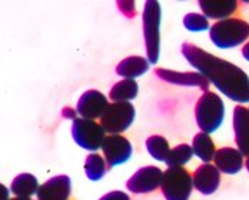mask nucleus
<instances>
[{
  "label": "nucleus",
  "instance_id": "13",
  "mask_svg": "<svg viewBox=\"0 0 249 200\" xmlns=\"http://www.w3.org/2000/svg\"><path fill=\"white\" fill-rule=\"evenodd\" d=\"M194 187L205 196L215 193L221 184V172L215 165H202L194 172Z\"/></svg>",
  "mask_w": 249,
  "mask_h": 200
},
{
  "label": "nucleus",
  "instance_id": "26",
  "mask_svg": "<svg viewBox=\"0 0 249 200\" xmlns=\"http://www.w3.org/2000/svg\"><path fill=\"white\" fill-rule=\"evenodd\" d=\"M99 200H130V198L121 190H113V192H109L107 195H105L103 198H100Z\"/></svg>",
  "mask_w": 249,
  "mask_h": 200
},
{
  "label": "nucleus",
  "instance_id": "8",
  "mask_svg": "<svg viewBox=\"0 0 249 200\" xmlns=\"http://www.w3.org/2000/svg\"><path fill=\"white\" fill-rule=\"evenodd\" d=\"M163 175H165V172H162L156 166L141 167L136 173H133L132 177L127 180L126 187H127L129 192H132L135 195L155 192L156 189L162 187Z\"/></svg>",
  "mask_w": 249,
  "mask_h": 200
},
{
  "label": "nucleus",
  "instance_id": "21",
  "mask_svg": "<svg viewBox=\"0 0 249 200\" xmlns=\"http://www.w3.org/2000/svg\"><path fill=\"white\" fill-rule=\"evenodd\" d=\"M110 167L107 166V162L105 157H102L98 153H90L85 160V173L89 180L98 182L107 173Z\"/></svg>",
  "mask_w": 249,
  "mask_h": 200
},
{
  "label": "nucleus",
  "instance_id": "14",
  "mask_svg": "<svg viewBox=\"0 0 249 200\" xmlns=\"http://www.w3.org/2000/svg\"><path fill=\"white\" fill-rule=\"evenodd\" d=\"M215 166L225 175H236L242 170L245 160L244 154L235 148H221L215 154Z\"/></svg>",
  "mask_w": 249,
  "mask_h": 200
},
{
  "label": "nucleus",
  "instance_id": "24",
  "mask_svg": "<svg viewBox=\"0 0 249 200\" xmlns=\"http://www.w3.org/2000/svg\"><path fill=\"white\" fill-rule=\"evenodd\" d=\"M183 26L189 32H203V30L211 29L208 17L200 13H188L183 17Z\"/></svg>",
  "mask_w": 249,
  "mask_h": 200
},
{
  "label": "nucleus",
  "instance_id": "1",
  "mask_svg": "<svg viewBox=\"0 0 249 200\" xmlns=\"http://www.w3.org/2000/svg\"><path fill=\"white\" fill-rule=\"evenodd\" d=\"M182 54L191 66L205 76L228 99L236 103H249V77L239 66L192 43L182 45Z\"/></svg>",
  "mask_w": 249,
  "mask_h": 200
},
{
  "label": "nucleus",
  "instance_id": "19",
  "mask_svg": "<svg viewBox=\"0 0 249 200\" xmlns=\"http://www.w3.org/2000/svg\"><path fill=\"white\" fill-rule=\"evenodd\" d=\"M139 86L135 80L132 79H124L118 83H115L109 92V99L113 103H121V101H130L138 96Z\"/></svg>",
  "mask_w": 249,
  "mask_h": 200
},
{
  "label": "nucleus",
  "instance_id": "7",
  "mask_svg": "<svg viewBox=\"0 0 249 200\" xmlns=\"http://www.w3.org/2000/svg\"><path fill=\"white\" fill-rule=\"evenodd\" d=\"M105 129L100 123H96L95 120L77 117L73 120L72 125V137L76 143L83 148L85 150H89L95 153L99 150L106 139L105 136Z\"/></svg>",
  "mask_w": 249,
  "mask_h": 200
},
{
  "label": "nucleus",
  "instance_id": "17",
  "mask_svg": "<svg viewBox=\"0 0 249 200\" xmlns=\"http://www.w3.org/2000/svg\"><path fill=\"white\" fill-rule=\"evenodd\" d=\"M149 70V60L142 56H129L116 66V73L124 79L139 77Z\"/></svg>",
  "mask_w": 249,
  "mask_h": 200
},
{
  "label": "nucleus",
  "instance_id": "31",
  "mask_svg": "<svg viewBox=\"0 0 249 200\" xmlns=\"http://www.w3.org/2000/svg\"><path fill=\"white\" fill-rule=\"evenodd\" d=\"M245 166H247V170H248L249 173V156L247 157V160H245Z\"/></svg>",
  "mask_w": 249,
  "mask_h": 200
},
{
  "label": "nucleus",
  "instance_id": "30",
  "mask_svg": "<svg viewBox=\"0 0 249 200\" xmlns=\"http://www.w3.org/2000/svg\"><path fill=\"white\" fill-rule=\"evenodd\" d=\"M9 200H32V198H13V199Z\"/></svg>",
  "mask_w": 249,
  "mask_h": 200
},
{
  "label": "nucleus",
  "instance_id": "23",
  "mask_svg": "<svg viewBox=\"0 0 249 200\" xmlns=\"http://www.w3.org/2000/svg\"><path fill=\"white\" fill-rule=\"evenodd\" d=\"M194 156V149L192 146L186 145V143H182V145H178L176 148L171 150L168 159H166V165L169 167H182L183 165H186Z\"/></svg>",
  "mask_w": 249,
  "mask_h": 200
},
{
  "label": "nucleus",
  "instance_id": "10",
  "mask_svg": "<svg viewBox=\"0 0 249 200\" xmlns=\"http://www.w3.org/2000/svg\"><path fill=\"white\" fill-rule=\"evenodd\" d=\"M107 106H109V103H107L106 96L103 93H100L99 90L92 89V90L85 92L79 98L76 110L83 119L95 120V119H100L103 116Z\"/></svg>",
  "mask_w": 249,
  "mask_h": 200
},
{
  "label": "nucleus",
  "instance_id": "5",
  "mask_svg": "<svg viewBox=\"0 0 249 200\" xmlns=\"http://www.w3.org/2000/svg\"><path fill=\"white\" fill-rule=\"evenodd\" d=\"M160 189L166 200H189L194 190V177L183 167H169L163 175Z\"/></svg>",
  "mask_w": 249,
  "mask_h": 200
},
{
  "label": "nucleus",
  "instance_id": "32",
  "mask_svg": "<svg viewBox=\"0 0 249 200\" xmlns=\"http://www.w3.org/2000/svg\"><path fill=\"white\" fill-rule=\"evenodd\" d=\"M248 110H249V109H248Z\"/></svg>",
  "mask_w": 249,
  "mask_h": 200
},
{
  "label": "nucleus",
  "instance_id": "4",
  "mask_svg": "<svg viewBox=\"0 0 249 200\" xmlns=\"http://www.w3.org/2000/svg\"><path fill=\"white\" fill-rule=\"evenodd\" d=\"M160 4L158 1L148 0L145 3L142 22H143V37H145V46L149 63H156L159 60V45H160Z\"/></svg>",
  "mask_w": 249,
  "mask_h": 200
},
{
  "label": "nucleus",
  "instance_id": "27",
  "mask_svg": "<svg viewBox=\"0 0 249 200\" xmlns=\"http://www.w3.org/2000/svg\"><path fill=\"white\" fill-rule=\"evenodd\" d=\"M62 115H63V117H66V119H72V120L77 119V117H76L77 110L72 109V107H65V109L62 110Z\"/></svg>",
  "mask_w": 249,
  "mask_h": 200
},
{
  "label": "nucleus",
  "instance_id": "29",
  "mask_svg": "<svg viewBox=\"0 0 249 200\" xmlns=\"http://www.w3.org/2000/svg\"><path fill=\"white\" fill-rule=\"evenodd\" d=\"M242 56L249 62V42L242 48Z\"/></svg>",
  "mask_w": 249,
  "mask_h": 200
},
{
  "label": "nucleus",
  "instance_id": "12",
  "mask_svg": "<svg viewBox=\"0 0 249 200\" xmlns=\"http://www.w3.org/2000/svg\"><path fill=\"white\" fill-rule=\"evenodd\" d=\"M72 192V182L69 176H54L39 186L36 193L37 200H68Z\"/></svg>",
  "mask_w": 249,
  "mask_h": 200
},
{
  "label": "nucleus",
  "instance_id": "18",
  "mask_svg": "<svg viewBox=\"0 0 249 200\" xmlns=\"http://www.w3.org/2000/svg\"><path fill=\"white\" fill-rule=\"evenodd\" d=\"M10 190L16 198H30L36 195L39 190L37 179L30 173H22L16 176L12 182Z\"/></svg>",
  "mask_w": 249,
  "mask_h": 200
},
{
  "label": "nucleus",
  "instance_id": "22",
  "mask_svg": "<svg viewBox=\"0 0 249 200\" xmlns=\"http://www.w3.org/2000/svg\"><path fill=\"white\" fill-rule=\"evenodd\" d=\"M146 149L149 151V154L158 162H166L169 153H171V148H169V143L168 140L163 137V136H159V134H153L148 137L146 140Z\"/></svg>",
  "mask_w": 249,
  "mask_h": 200
},
{
  "label": "nucleus",
  "instance_id": "15",
  "mask_svg": "<svg viewBox=\"0 0 249 200\" xmlns=\"http://www.w3.org/2000/svg\"><path fill=\"white\" fill-rule=\"evenodd\" d=\"M233 132L238 150L249 156V110L244 106H236L233 109Z\"/></svg>",
  "mask_w": 249,
  "mask_h": 200
},
{
  "label": "nucleus",
  "instance_id": "16",
  "mask_svg": "<svg viewBox=\"0 0 249 200\" xmlns=\"http://www.w3.org/2000/svg\"><path fill=\"white\" fill-rule=\"evenodd\" d=\"M200 10L208 19L225 20L229 19L238 10V1L235 0H199Z\"/></svg>",
  "mask_w": 249,
  "mask_h": 200
},
{
  "label": "nucleus",
  "instance_id": "11",
  "mask_svg": "<svg viewBox=\"0 0 249 200\" xmlns=\"http://www.w3.org/2000/svg\"><path fill=\"white\" fill-rule=\"evenodd\" d=\"M156 76L168 83L178 84V86H194V87H199L203 92H209V80L203 75H200L199 72H175L169 69H162L158 67L155 70Z\"/></svg>",
  "mask_w": 249,
  "mask_h": 200
},
{
  "label": "nucleus",
  "instance_id": "28",
  "mask_svg": "<svg viewBox=\"0 0 249 200\" xmlns=\"http://www.w3.org/2000/svg\"><path fill=\"white\" fill-rule=\"evenodd\" d=\"M0 189H1V200H9V190L3 184H0Z\"/></svg>",
  "mask_w": 249,
  "mask_h": 200
},
{
  "label": "nucleus",
  "instance_id": "20",
  "mask_svg": "<svg viewBox=\"0 0 249 200\" xmlns=\"http://www.w3.org/2000/svg\"><path fill=\"white\" fill-rule=\"evenodd\" d=\"M192 149H194V154L198 156L202 162H205V165L212 162L215 159V154H216V148H215L212 137L203 132H199L194 137Z\"/></svg>",
  "mask_w": 249,
  "mask_h": 200
},
{
  "label": "nucleus",
  "instance_id": "9",
  "mask_svg": "<svg viewBox=\"0 0 249 200\" xmlns=\"http://www.w3.org/2000/svg\"><path fill=\"white\" fill-rule=\"evenodd\" d=\"M102 150H103V156L107 162V166L112 169L118 165L126 163L132 157L133 148H132L130 142L122 134H109V136H106V139L102 145Z\"/></svg>",
  "mask_w": 249,
  "mask_h": 200
},
{
  "label": "nucleus",
  "instance_id": "6",
  "mask_svg": "<svg viewBox=\"0 0 249 200\" xmlns=\"http://www.w3.org/2000/svg\"><path fill=\"white\" fill-rule=\"evenodd\" d=\"M136 110L130 101L112 103L100 117V125L109 134H121L135 120Z\"/></svg>",
  "mask_w": 249,
  "mask_h": 200
},
{
  "label": "nucleus",
  "instance_id": "3",
  "mask_svg": "<svg viewBox=\"0 0 249 200\" xmlns=\"http://www.w3.org/2000/svg\"><path fill=\"white\" fill-rule=\"evenodd\" d=\"M195 117L200 132L213 133L224 123L225 104L221 96L213 92H205L195 106Z\"/></svg>",
  "mask_w": 249,
  "mask_h": 200
},
{
  "label": "nucleus",
  "instance_id": "25",
  "mask_svg": "<svg viewBox=\"0 0 249 200\" xmlns=\"http://www.w3.org/2000/svg\"><path fill=\"white\" fill-rule=\"evenodd\" d=\"M118 7L119 10L124 13L126 17H135L136 12H135V3L130 0H124V1H118Z\"/></svg>",
  "mask_w": 249,
  "mask_h": 200
},
{
  "label": "nucleus",
  "instance_id": "2",
  "mask_svg": "<svg viewBox=\"0 0 249 200\" xmlns=\"http://www.w3.org/2000/svg\"><path fill=\"white\" fill-rule=\"evenodd\" d=\"M212 43L219 49H233L249 39V23L239 17H229L209 29Z\"/></svg>",
  "mask_w": 249,
  "mask_h": 200
}]
</instances>
